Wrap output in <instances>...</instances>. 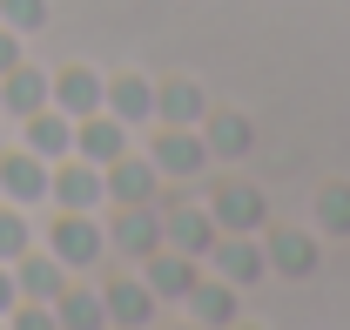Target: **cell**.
I'll return each instance as SVG.
<instances>
[{
    "mask_svg": "<svg viewBox=\"0 0 350 330\" xmlns=\"http://www.w3.org/2000/svg\"><path fill=\"white\" fill-rule=\"evenodd\" d=\"M142 263H148V277H142V283L155 290V296H189V290L202 283V277H196V263H189V249H175V243L148 249Z\"/></svg>",
    "mask_w": 350,
    "mask_h": 330,
    "instance_id": "4fadbf2b",
    "label": "cell"
},
{
    "mask_svg": "<svg viewBox=\"0 0 350 330\" xmlns=\"http://www.w3.org/2000/svg\"><path fill=\"white\" fill-rule=\"evenodd\" d=\"M101 303H108V324H155V290L148 283H108L101 290Z\"/></svg>",
    "mask_w": 350,
    "mask_h": 330,
    "instance_id": "ac0fdd59",
    "label": "cell"
},
{
    "mask_svg": "<svg viewBox=\"0 0 350 330\" xmlns=\"http://www.w3.org/2000/svg\"><path fill=\"white\" fill-rule=\"evenodd\" d=\"M101 108H108V115H122V122L135 128V122H148V115H155V88L142 81V75H115Z\"/></svg>",
    "mask_w": 350,
    "mask_h": 330,
    "instance_id": "ffe728a7",
    "label": "cell"
},
{
    "mask_svg": "<svg viewBox=\"0 0 350 330\" xmlns=\"http://www.w3.org/2000/svg\"><path fill=\"white\" fill-rule=\"evenodd\" d=\"M0 27H14V34H41V27H47V0H0Z\"/></svg>",
    "mask_w": 350,
    "mask_h": 330,
    "instance_id": "d4e9b609",
    "label": "cell"
},
{
    "mask_svg": "<svg viewBox=\"0 0 350 330\" xmlns=\"http://www.w3.org/2000/svg\"><path fill=\"white\" fill-rule=\"evenodd\" d=\"M21 303V283H14V263H0V317Z\"/></svg>",
    "mask_w": 350,
    "mask_h": 330,
    "instance_id": "4316f807",
    "label": "cell"
},
{
    "mask_svg": "<svg viewBox=\"0 0 350 330\" xmlns=\"http://www.w3.org/2000/svg\"><path fill=\"white\" fill-rule=\"evenodd\" d=\"M27 249H34V229H27L21 203H0V263H14V256H27Z\"/></svg>",
    "mask_w": 350,
    "mask_h": 330,
    "instance_id": "cb8c5ba5",
    "label": "cell"
},
{
    "mask_svg": "<svg viewBox=\"0 0 350 330\" xmlns=\"http://www.w3.org/2000/svg\"><path fill=\"white\" fill-rule=\"evenodd\" d=\"M108 243L129 249V256H148V249H162V209H155V203H122L115 229H108Z\"/></svg>",
    "mask_w": 350,
    "mask_h": 330,
    "instance_id": "30bf717a",
    "label": "cell"
},
{
    "mask_svg": "<svg viewBox=\"0 0 350 330\" xmlns=\"http://www.w3.org/2000/svg\"><path fill=\"white\" fill-rule=\"evenodd\" d=\"M14 283H21V296L54 303V296L68 290V263H61L54 249H27V256H14Z\"/></svg>",
    "mask_w": 350,
    "mask_h": 330,
    "instance_id": "7c38bea8",
    "label": "cell"
},
{
    "mask_svg": "<svg viewBox=\"0 0 350 330\" xmlns=\"http://www.w3.org/2000/svg\"><path fill=\"white\" fill-rule=\"evenodd\" d=\"M155 115H162L169 128H196L202 115H209V108H202V88L196 81H162L155 88Z\"/></svg>",
    "mask_w": 350,
    "mask_h": 330,
    "instance_id": "44dd1931",
    "label": "cell"
},
{
    "mask_svg": "<svg viewBox=\"0 0 350 330\" xmlns=\"http://www.w3.org/2000/svg\"><path fill=\"white\" fill-rule=\"evenodd\" d=\"M47 249L68 263V270H94V256L108 249V229L94 223V209H61L47 223Z\"/></svg>",
    "mask_w": 350,
    "mask_h": 330,
    "instance_id": "6da1fadb",
    "label": "cell"
},
{
    "mask_svg": "<svg viewBox=\"0 0 350 330\" xmlns=\"http://www.w3.org/2000/svg\"><path fill=\"white\" fill-rule=\"evenodd\" d=\"M47 175H54L47 155H34V149H7V155H0V203H21V209L41 203Z\"/></svg>",
    "mask_w": 350,
    "mask_h": 330,
    "instance_id": "3957f363",
    "label": "cell"
},
{
    "mask_svg": "<svg viewBox=\"0 0 350 330\" xmlns=\"http://www.w3.org/2000/svg\"><path fill=\"white\" fill-rule=\"evenodd\" d=\"M216 236H222V223L209 216V209H196V203H169L162 209V243L189 249V256H209Z\"/></svg>",
    "mask_w": 350,
    "mask_h": 330,
    "instance_id": "5b68a950",
    "label": "cell"
},
{
    "mask_svg": "<svg viewBox=\"0 0 350 330\" xmlns=\"http://www.w3.org/2000/svg\"><path fill=\"white\" fill-rule=\"evenodd\" d=\"M250 115H236V108H209L202 115V142H209V155H250Z\"/></svg>",
    "mask_w": 350,
    "mask_h": 330,
    "instance_id": "2e32d148",
    "label": "cell"
},
{
    "mask_svg": "<svg viewBox=\"0 0 350 330\" xmlns=\"http://www.w3.org/2000/svg\"><path fill=\"white\" fill-rule=\"evenodd\" d=\"M54 324H68V330H101V324H108V303H101L94 290H61V296H54Z\"/></svg>",
    "mask_w": 350,
    "mask_h": 330,
    "instance_id": "7402d4cb",
    "label": "cell"
},
{
    "mask_svg": "<svg viewBox=\"0 0 350 330\" xmlns=\"http://www.w3.org/2000/svg\"><path fill=\"white\" fill-rule=\"evenodd\" d=\"M75 155L94 162V168H108L115 155H129V122H122V115H108V108L81 115V122H75Z\"/></svg>",
    "mask_w": 350,
    "mask_h": 330,
    "instance_id": "277c9868",
    "label": "cell"
},
{
    "mask_svg": "<svg viewBox=\"0 0 350 330\" xmlns=\"http://www.w3.org/2000/svg\"><path fill=\"white\" fill-rule=\"evenodd\" d=\"M148 162L162 168L169 182H189V175H202V162H209V142H202L196 128H169L162 122V135H148Z\"/></svg>",
    "mask_w": 350,
    "mask_h": 330,
    "instance_id": "7a4b0ae2",
    "label": "cell"
},
{
    "mask_svg": "<svg viewBox=\"0 0 350 330\" xmlns=\"http://www.w3.org/2000/svg\"><path fill=\"white\" fill-rule=\"evenodd\" d=\"M101 182H108V196L115 203H155V182H162V168L148 162V155H115V162L101 168Z\"/></svg>",
    "mask_w": 350,
    "mask_h": 330,
    "instance_id": "9c48e42d",
    "label": "cell"
},
{
    "mask_svg": "<svg viewBox=\"0 0 350 330\" xmlns=\"http://www.w3.org/2000/svg\"><path fill=\"white\" fill-rule=\"evenodd\" d=\"M262 256H269V270H283V277H310V270H317V243H310L304 229H269Z\"/></svg>",
    "mask_w": 350,
    "mask_h": 330,
    "instance_id": "e0dca14e",
    "label": "cell"
},
{
    "mask_svg": "<svg viewBox=\"0 0 350 330\" xmlns=\"http://www.w3.org/2000/svg\"><path fill=\"white\" fill-rule=\"evenodd\" d=\"M216 277H229V283H256L262 270H269V256H262L256 236H216Z\"/></svg>",
    "mask_w": 350,
    "mask_h": 330,
    "instance_id": "9a60e30c",
    "label": "cell"
},
{
    "mask_svg": "<svg viewBox=\"0 0 350 330\" xmlns=\"http://www.w3.org/2000/svg\"><path fill=\"white\" fill-rule=\"evenodd\" d=\"M47 196H54L61 209H94L101 196H108V182H101V168H94V162H81V155L68 162V155H61L54 175H47Z\"/></svg>",
    "mask_w": 350,
    "mask_h": 330,
    "instance_id": "ba28073f",
    "label": "cell"
},
{
    "mask_svg": "<svg viewBox=\"0 0 350 330\" xmlns=\"http://www.w3.org/2000/svg\"><path fill=\"white\" fill-rule=\"evenodd\" d=\"M209 216L222 223V236H256L262 223H269V203H262V189H250V182H229V189H216Z\"/></svg>",
    "mask_w": 350,
    "mask_h": 330,
    "instance_id": "8992f818",
    "label": "cell"
},
{
    "mask_svg": "<svg viewBox=\"0 0 350 330\" xmlns=\"http://www.w3.org/2000/svg\"><path fill=\"white\" fill-rule=\"evenodd\" d=\"M47 101H54V75L27 68V61L0 75V108H7L14 122H21V115H34V108H47Z\"/></svg>",
    "mask_w": 350,
    "mask_h": 330,
    "instance_id": "8fae6325",
    "label": "cell"
},
{
    "mask_svg": "<svg viewBox=\"0 0 350 330\" xmlns=\"http://www.w3.org/2000/svg\"><path fill=\"white\" fill-rule=\"evenodd\" d=\"M7 68H21V34H14V27H0V75H7Z\"/></svg>",
    "mask_w": 350,
    "mask_h": 330,
    "instance_id": "484cf974",
    "label": "cell"
},
{
    "mask_svg": "<svg viewBox=\"0 0 350 330\" xmlns=\"http://www.w3.org/2000/svg\"><path fill=\"white\" fill-rule=\"evenodd\" d=\"M21 149H34V155H47V162L75 155V115H61L54 101L34 108V115H21Z\"/></svg>",
    "mask_w": 350,
    "mask_h": 330,
    "instance_id": "52a82bcc",
    "label": "cell"
},
{
    "mask_svg": "<svg viewBox=\"0 0 350 330\" xmlns=\"http://www.w3.org/2000/svg\"><path fill=\"white\" fill-rule=\"evenodd\" d=\"M189 317H196V324H236V317H243L236 283H229V277H216V283H196V290H189Z\"/></svg>",
    "mask_w": 350,
    "mask_h": 330,
    "instance_id": "d6986e66",
    "label": "cell"
},
{
    "mask_svg": "<svg viewBox=\"0 0 350 330\" xmlns=\"http://www.w3.org/2000/svg\"><path fill=\"white\" fill-rule=\"evenodd\" d=\"M0 155H7V142H0Z\"/></svg>",
    "mask_w": 350,
    "mask_h": 330,
    "instance_id": "83f0119b",
    "label": "cell"
},
{
    "mask_svg": "<svg viewBox=\"0 0 350 330\" xmlns=\"http://www.w3.org/2000/svg\"><path fill=\"white\" fill-rule=\"evenodd\" d=\"M101 101H108V81H101L94 68H61V75H54V108H61V115L81 122V115H94Z\"/></svg>",
    "mask_w": 350,
    "mask_h": 330,
    "instance_id": "5bb4252c",
    "label": "cell"
},
{
    "mask_svg": "<svg viewBox=\"0 0 350 330\" xmlns=\"http://www.w3.org/2000/svg\"><path fill=\"white\" fill-rule=\"evenodd\" d=\"M317 229L323 236H350V182H323L317 189Z\"/></svg>",
    "mask_w": 350,
    "mask_h": 330,
    "instance_id": "603a6c76",
    "label": "cell"
}]
</instances>
